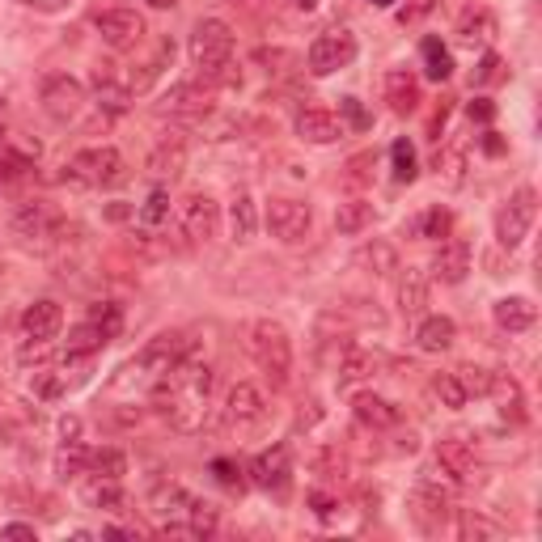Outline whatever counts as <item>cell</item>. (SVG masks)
Segmentation results:
<instances>
[{"label":"cell","instance_id":"obj_2","mask_svg":"<svg viewBox=\"0 0 542 542\" xmlns=\"http://www.w3.org/2000/svg\"><path fill=\"white\" fill-rule=\"evenodd\" d=\"M187 356H195V343L187 335H157V339H149L136 352V360H128V365L115 373L111 390L115 394H144V399H153L157 386L166 382V377L183 365Z\"/></svg>","mask_w":542,"mask_h":542},{"label":"cell","instance_id":"obj_51","mask_svg":"<svg viewBox=\"0 0 542 542\" xmlns=\"http://www.w3.org/2000/svg\"><path fill=\"white\" fill-rule=\"evenodd\" d=\"M466 115H471V119H479V123H492V115H496V106H492V102H487V98H475L471 106H466Z\"/></svg>","mask_w":542,"mask_h":542},{"label":"cell","instance_id":"obj_15","mask_svg":"<svg viewBox=\"0 0 542 542\" xmlns=\"http://www.w3.org/2000/svg\"><path fill=\"white\" fill-rule=\"evenodd\" d=\"M161 115H174V119H195V115H208V85H195V81H183L174 85L166 98L157 102Z\"/></svg>","mask_w":542,"mask_h":542},{"label":"cell","instance_id":"obj_18","mask_svg":"<svg viewBox=\"0 0 542 542\" xmlns=\"http://www.w3.org/2000/svg\"><path fill=\"white\" fill-rule=\"evenodd\" d=\"M352 415L365 428H373V432H382V428H394L403 420V411L394 407L390 399H382V394H356L352 399Z\"/></svg>","mask_w":542,"mask_h":542},{"label":"cell","instance_id":"obj_24","mask_svg":"<svg viewBox=\"0 0 542 542\" xmlns=\"http://www.w3.org/2000/svg\"><path fill=\"white\" fill-rule=\"evenodd\" d=\"M229 420L233 424H259L263 420V411H267V403H263V394L250 386V382H238L229 390Z\"/></svg>","mask_w":542,"mask_h":542},{"label":"cell","instance_id":"obj_32","mask_svg":"<svg viewBox=\"0 0 542 542\" xmlns=\"http://www.w3.org/2000/svg\"><path fill=\"white\" fill-rule=\"evenodd\" d=\"M229 229H233V238H238V242H250V238H255V229H259V212H255V200H250L246 191L229 204Z\"/></svg>","mask_w":542,"mask_h":542},{"label":"cell","instance_id":"obj_44","mask_svg":"<svg viewBox=\"0 0 542 542\" xmlns=\"http://www.w3.org/2000/svg\"><path fill=\"white\" fill-rule=\"evenodd\" d=\"M89 322L106 335V339H115L119 335V327H123V314H119V305L115 301H102V305H94V314H89Z\"/></svg>","mask_w":542,"mask_h":542},{"label":"cell","instance_id":"obj_54","mask_svg":"<svg viewBox=\"0 0 542 542\" xmlns=\"http://www.w3.org/2000/svg\"><path fill=\"white\" fill-rule=\"evenodd\" d=\"M483 149H487V153H500V149H504V144L496 140V132H487V140H483Z\"/></svg>","mask_w":542,"mask_h":542},{"label":"cell","instance_id":"obj_45","mask_svg":"<svg viewBox=\"0 0 542 542\" xmlns=\"http://www.w3.org/2000/svg\"><path fill=\"white\" fill-rule=\"evenodd\" d=\"M487 377H492V373L475 369V365H462V369H458V382H462L466 394H487Z\"/></svg>","mask_w":542,"mask_h":542},{"label":"cell","instance_id":"obj_52","mask_svg":"<svg viewBox=\"0 0 542 542\" xmlns=\"http://www.w3.org/2000/svg\"><path fill=\"white\" fill-rule=\"evenodd\" d=\"M26 9H39V13H60V9H68L72 0H22Z\"/></svg>","mask_w":542,"mask_h":542},{"label":"cell","instance_id":"obj_43","mask_svg":"<svg viewBox=\"0 0 542 542\" xmlns=\"http://www.w3.org/2000/svg\"><path fill=\"white\" fill-rule=\"evenodd\" d=\"M106 343V335L94 327V322H85V327H77L68 335V352H81V356H94L98 348Z\"/></svg>","mask_w":542,"mask_h":542},{"label":"cell","instance_id":"obj_14","mask_svg":"<svg viewBox=\"0 0 542 542\" xmlns=\"http://www.w3.org/2000/svg\"><path fill=\"white\" fill-rule=\"evenodd\" d=\"M60 229V216H56V208L51 204H43V200H30V204H22L13 212V233L17 238H51V233Z\"/></svg>","mask_w":542,"mask_h":542},{"label":"cell","instance_id":"obj_35","mask_svg":"<svg viewBox=\"0 0 542 542\" xmlns=\"http://www.w3.org/2000/svg\"><path fill=\"white\" fill-rule=\"evenodd\" d=\"M136 221H140V229H161V225H170V191H149V200L140 204V212H136Z\"/></svg>","mask_w":542,"mask_h":542},{"label":"cell","instance_id":"obj_4","mask_svg":"<svg viewBox=\"0 0 542 542\" xmlns=\"http://www.w3.org/2000/svg\"><path fill=\"white\" fill-rule=\"evenodd\" d=\"M250 356H255V365L267 373L271 386H288V373H293V339H288V331L280 327V322L271 318H259L255 327H250V339H246Z\"/></svg>","mask_w":542,"mask_h":542},{"label":"cell","instance_id":"obj_30","mask_svg":"<svg viewBox=\"0 0 542 542\" xmlns=\"http://www.w3.org/2000/svg\"><path fill=\"white\" fill-rule=\"evenodd\" d=\"M492 34H496V17L487 13V9H471V13H462V22H458V43L475 47V43H487Z\"/></svg>","mask_w":542,"mask_h":542},{"label":"cell","instance_id":"obj_17","mask_svg":"<svg viewBox=\"0 0 542 542\" xmlns=\"http://www.w3.org/2000/svg\"><path fill=\"white\" fill-rule=\"evenodd\" d=\"M487 394L496 399V407H500L504 420H513V424L526 420V394H521V386H517L513 373H492V377H487Z\"/></svg>","mask_w":542,"mask_h":542},{"label":"cell","instance_id":"obj_33","mask_svg":"<svg viewBox=\"0 0 542 542\" xmlns=\"http://www.w3.org/2000/svg\"><path fill=\"white\" fill-rule=\"evenodd\" d=\"M85 504L89 509H123L128 504V496H123V487H119V479H98L94 475V483H85Z\"/></svg>","mask_w":542,"mask_h":542},{"label":"cell","instance_id":"obj_36","mask_svg":"<svg viewBox=\"0 0 542 542\" xmlns=\"http://www.w3.org/2000/svg\"><path fill=\"white\" fill-rule=\"evenodd\" d=\"M369 373H373V356H369V352H360V348H343V352H339V365H335L339 386L360 382V377H369Z\"/></svg>","mask_w":542,"mask_h":542},{"label":"cell","instance_id":"obj_40","mask_svg":"<svg viewBox=\"0 0 542 542\" xmlns=\"http://www.w3.org/2000/svg\"><path fill=\"white\" fill-rule=\"evenodd\" d=\"M449 229H454V216H449V208H428L420 221L411 225L415 238H432V242H437V238H449Z\"/></svg>","mask_w":542,"mask_h":542},{"label":"cell","instance_id":"obj_22","mask_svg":"<svg viewBox=\"0 0 542 542\" xmlns=\"http://www.w3.org/2000/svg\"><path fill=\"white\" fill-rule=\"evenodd\" d=\"M386 102L394 115H411L420 106V81H415V72H407V68L386 72Z\"/></svg>","mask_w":542,"mask_h":542},{"label":"cell","instance_id":"obj_28","mask_svg":"<svg viewBox=\"0 0 542 542\" xmlns=\"http://www.w3.org/2000/svg\"><path fill=\"white\" fill-rule=\"evenodd\" d=\"M424 305H428V276H424V271H415V267H407L403 280H399V310L403 314H420Z\"/></svg>","mask_w":542,"mask_h":542},{"label":"cell","instance_id":"obj_11","mask_svg":"<svg viewBox=\"0 0 542 542\" xmlns=\"http://www.w3.org/2000/svg\"><path fill=\"white\" fill-rule=\"evenodd\" d=\"M407 509H411V517L420 521L424 530H441L449 521V492L441 483L420 479V483H415V492H411V500H407Z\"/></svg>","mask_w":542,"mask_h":542},{"label":"cell","instance_id":"obj_48","mask_svg":"<svg viewBox=\"0 0 542 542\" xmlns=\"http://www.w3.org/2000/svg\"><path fill=\"white\" fill-rule=\"evenodd\" d=\"M310 509H314V517L331 521V517H335V509H339V500H335L331 492H310Z\"/></svg>","mask_w":542,"mask_h":542},{"label":"cell","instance_id":"obj_26","mask_svg":"<svg viewBox=\"0 0 542 542\" xmlns=\"http://www.w3.org/2000/svg\"><path fill=\"white\" fill-rule=\"evenodd\" d=\"M183 166H187V144L183 140H161L157 149L149 153V174L153 178H178L183 174Z\"/></svg>","mask_w":542,"mask_h":542},{"label":"cell","instance_id":"obj_13","mask_svg":"<svg viewBox=\"0 0 542 542\" xmlns=\"http://www.w3.org/2000/svg\"><path fill=\"white\" fill-rule=\"evenodd\" d=\"M178 216H183V229L191 242H208V238H216V229H221V208H216L212 195H187Z\"/></svg>","mask_w":542,"mask_h":542},{"label":"cell","instance_id":"obj_6","mask_svg":"<svg viewBox=\"0 0 542 542\" xmlns=\"http://www.w3.org/2000/svg\"><path fill=\"white\" fill-rule=\"evenodd\" d=\"M534 216H538V195H534V187L513 191V195H509V204L496 212V242H500L504 250H517L521 242L530 238Z\"/></svg>","mask_w":542,"mask_h":542},{"label":"cell","instance_id":"obj_25","mask_svg":"<svg viewBox=\"0 0 542 542\" xmlns=\"http://www.w3.org/2000/svg\"><path fill=\"white\" fill-rule=\"evenodd\" d=\"M454 339H458V327H454V318H445V314L424 318L420 331H415L420 352H445V348H454Z\"/></svg>","mask_w":542,"mask_h":542},{"label":"cell","instance_id":"obj_37","mask_svg":"<svg viewBox=\"0 0 542 542\" xmlns=\"http://www.w3.org/2000/svg\"><path fill=\"white\" fill-rule=\"evenodd\" d=\"M89 471H94L98 479H123L128 475V454H123V449H94V454H89Z\"/></svg>","mask_w":542,"mask_h":542},{"label":"cell","instance_id":"obj_23","mask_svg":"<svg viewBox=\"0 0 542 542\" xmlns=\"http://www.w3.org/2000/svg\"><path fill=\"white\" fill-rule=\"evenodd\" d=\"M432 462H437L454 483H466V479H471V471H475V449L466 445V441L449 437V441L437 445V458H432Z\"/></svg>","mask_w":542,"mask_h":542},{"label":"cell","instance_id":"obj_57","mask_svg":"<svg viewBox=\"0 0 542 542\" xmlns=\"http://www.w3.org/2000/svg\"><path fill=\"white\" fill-rule=\"evenodd\" d=\"M373 5H377V9H390V5H394V0H373Z\"/></svg>","mask_w":542,"mask_h":542},{"label":"cell","instance_id":"obj_10","mask_svg":"<svg viewBox=\"0 0 542 542\" xmlns=\"http://www.w3.org/2000/svg\"><path fill=\"white\" fill-rule=\"evenodd\" d=\"M94 26L102 34V43L115 51H132L144 39V17L136 9H102L94 17Z\"/></svg>","mask_w":542,"mask_h":542},{"label":"cell","instance_id":"obj_7","mask_svg":"<svg viewBox=\"0 0 542 542\" xmlns=\"http://www.w3.org/2000/svg\"><path fill=\"white\" fill-rule=\"evenodd\" d=\"M356 34L352 30H327L318 34V39L310 43V56H305V64H310L314 77H331V72L348 68L356 60Z\"/></svg>","mask_w":542,"mask_h":542},{"label":"cell","instance_id":"obj_42","mask_svg":"<svg viewBox=\"0 0 542 542\" xmlns=\"http://www.w3.org/2000/svg\"><path fill=\"white\" fill-rule=\"evenodd\" d=\"M458 534H462V538H500V534H504V526H496V521H487L483 513H471V509H466V513L458 517Z\"/></svg>","mask_w":542,"mask_h":542},{"label":"cell","instance_id":"obj_8","mask_svg":"<svg viewBox=\"0 0 542 542\" xmlns=\"http://www.w3.org/2000/svg\"><path fill=\"white\" fill-rule=\"evenodd\" d=\"M267 229H271V238H280V242H301L305 233H310V225H314V212H310V204L305 200H293V195H276V200L267 204Z\"/></svg>","mask_w":542,"mask_h":542},{"label":"cell","instance_id":"obj_5","mask_svg":"<svg viewBox=\"0 0 542 542\" xmlns=\"http://www.w3.org/2000/svg\"><path fill=\"white\" fill-rule=\"evenodd\" d=\"M64 170H68L64 178L77 187H115L123 178V157L111 144H102V149H81Z\"/></svg>","mask_w":542,"mask_h":542},{"label":"cell","instance_id":"obj_27","mask_svg":"<svg viewBox=\"0 0 542 542\" xmlns=\"http://www.w3.org/2000/svg\"><path fill=\"white\" fill-rule=\"evenodd\" d=\"M94 94H98V106L106 115H128L132 111V85H119L115 77H106L102 68L94 77Z\"/></svg>","mask_w":542,"mask_h":542},{"label":"cell","instance_id":"obj_31","mask_svg":"<svg viewBox=\"0 0 542 542\" xmlns=\"http://www.w3.org/2000/svg\"><path fill=\"white\" fill-rule=\"evenodd\" d=\"M89 454H94V449H89L85 441L64 437L60 454H56V475H60V479H77V475L85 471V466H89Z\"/></svg>","mask_w":542,"mask_h":542},{"label":"cell","instance_id":"obj_19","mask_svg":"<svg viewBox=\"0 0 542 542\" xmlns=\"http://www.w3.org/2000/svg\"><path fill=\"white\" fill-rule=\"evenodd\" d=\"M466 271H471V246L466 242H441L437 259H432V276H437L441 284H462Z\"/></svg>","mask_w":542,"mask_h":542},{"label":"cell","instance_id":"obj_9","mask_svg":"<svg viewBox=\"0 0 542 542\" xmlns=\"http://www.w3.org/2000/svg\"><path fill=\"white\" fill-rule=\"evenodd\" d=\"M43 111L47 119H56V123H68V119H77L81 115V106H85V85L77 77H68V72H56V77H47L43 81Z\"/></svg>","mask_w":542,"mask_h":542},{"label":"cell","instance_id":"obj_20","mask_svg":"<svg viewBox=\"0 0 542 542\" xmlns=\"http://www.w3.org/2000/svg\"><path fill=\"white\" fill-rule=\"evenodd\" d=\"M60 327H64L60 301H34V305H26V314H22V331H26V339H56Z\"/></svg>","mask_w":542,"mask_h":542},{"label":"cell","instance_id":"obj_55","mask_svg":"<svg viewBox=\"0 0 542 542\" xmlns=\"http://www.w3.org/2000/svg\"><path fill=\"white\" fill-rule=\"evenodd\" d=\"M293 5L305 9V13H314V9H318V0H293Z\"/></svg>","mask_w":542,"mask_h":542},{"label":"cell","instance_id":"obj_49","mask_svg":"<svg viewBox=\"0 0 542 542\" xmlns=\"http://www.w3.org/2000/svg\"><path fill=\"white\" fill-rule=\"evenodd\" d=\"M339 106H343V115H348V123H352L356 132H365V128H369V115H365V106H360L356 98H343Z\"/></svg>","mask_w":542,"mask_h":542},{"label":"cell","instance_id":"obj_1","mask_svg":"<svg viewBox=\"0 0 542 542\" xmlns=\"http://www.w3.org/2000/svg\"><path fill=\"white\" fill-rule=\"evenodd\" d=\"M212 369L204 360L187 356L166 382L157 386L153 403L166 411V420L178 428V432H200L204 428V415H208V394H212Z\"/></svg>","mask_w":542,"mask_h":542},{"label":"cell","instance_id":"obj_38","mask_svg":"<svg viewBox=\"0 0 542 542\" xmlns=\"http://www.w3.org/2000/svg\"><path fill=\"white\" fill-rule=\"evenodd\" d=\"M432 394H437L441 407H449V411H462L466 403H471V394L462 390L458 373H437V377H432Z\"/></svg>","mask_w":542,"mask_h":542},{"label":"cell","instance_id":"obj_39","mask_svg":"<svg viewBox=\"0 0 542 542\" xmlns=\"http://www.w3.org/2000/svg\"><path fill=\"white\" fill-rule=\"evenodd\" d=\"M356 259L365 263V267H373L377 276H390V271H399V250H394L390 242H369Z\"/></svg>","mask_w":542,"mask_h":542},{"label":"cell","instance_id":"obj_46","mask_svg":"<svg viewBox=\"0 0 542 542\" xmlns=\"http://www.w3.org/2000/svg\"><path fill=\"white\" fill-rule=\"evenodd\" d=\"M212 475L221 479L229 492H242V471H238V462H229V458H216L212 462Z\"/></svg>","mask_w":542,"mask_h":542},{"label":"cell","instance_id":"obj_16","mask_svg":"<svg viewBox=\"0 0 542 542\" xmlns=\"http://www.w3.org/2000/svg\"><path fill=\"white\" fill-rule=\"evenodd\" d=\"M492 318H496L500 331L521 335V331H530L534 322H538V305H534L530 297H500V301L492 305Z\"/></svg>","mask_w":542,"mask_h":542},{"label":"cell","instance_id":"obj_12","mask_svg":"<svg viewBox=\"0 0 542 542\" xmlns=\"http://www.w3.org/2000/svg\"><path fill=\"white\" fill-rule=\"evenodd\" d=\"M250 479L263 492H284L288 479H293V458H288V445H271L250 462Z\"/></svg>","mask_w":542,"mask_h":542},{"label":"cell","instance_id":"obj_41","mask_svg":"<svg viewBox=\"0 0 542 542\" xmlns=\"http://www.w3.org/2000/svg\"><path fill=\"white\" fill-rule=\"evenodd\" d=\"M390 161H394V178H399V183H415V174H420V157H415L411 140H394L390 144Z\"/></svg>","mask_w":542,"mask_h":542},{"label":"cell","instance_id":"obj_29","mask_svg":"<svg viewBox=\"0 0 542 542\" xmlns=\"http://www.w3.org/2000/svg\"><path fill=\"white\" fill-rule=\"evenodd\" d=\"M420 60H424V77L428 81H449V72H454V56H449V47L441 39H424L420 43Z\"/></svg>","mask_w":542,"mask_h":542},{"label":"cell","instance_id":"obj_47","mask_svg":"<svg viewBox=\"0 0 542 542\" xmlns=\"http://www.w3.org/2000/svg\"><path fill=\"white\" fill-rule=\"evenodd\" d=\"M432 9H437V0H407V5L399 9V22H403V26H415V22H424Z\"/></svg>","mask_w":542,"mask_h":542},{"label":"cell","instance_id":"obj_56","mask_svg":"<svg viewBox=\"0 0 542 542\" xmlns=\"http://www.w3.org/2000/svg\"><path fill=\"white\" fill-rule=\"evenodd\" d=\"M153 9H174V0H149Z\"/></svg>","mask_w":542,"mask_h":542},{"label":"cell","instance_id":"obj_50","mask_svg":"<svg viewBox=\"0 0 542 542\" xmlns=\"http://www.w3.org/2000/svg\"><path fill=\"white\" fill-rule=\"evenodd\" d=\"M496 77H500V56H496V51H487L483 64H479V72H475V81L487 85V81H496Z\"/></svg>","mask_w":542,"mask_h":542},{"label":"cell","instance_id":"obj_34","mask_svg":"<svg viewBox=\"0 0 542 542\" xmlns=\"http://www.w3.org/2000/svg\"><path fill=\"white\" fill-rule=\"evenodd\" d=\"M373 204L369 200H352V204H339V212H335V225H339V233H348V238H356V233H365L369 225H373Z\"/></svg>","mask_w":542,"mask_h":542},{"label":"cell","instance_id":"obj_53","mask_svg":"<svg viewBox=\"0 0 542 542\" xmlns=\"http://www.w3.org/2000/svg\"><path fill=\"white\" fill-rule=\"evenodd\" d=\"M0 534H5V538H34V526H26V521H9Z\"/></svg>","mask_w":542,"mask_h":542},{"label":"cell","instance_id":"obj_3","mask_svg":"<svg viewBox=\"0 0 542 542\" xmlns=\"http://www.w3.org/2000/svg\"><path fill=\"white\" fill-rule=\"evenodd\" d=\"M191 64L200 72V81L212 85H238V72H233V30L221 17H204L200 26L191 30Z\"/></svg>","mask_w":542,"mask_h":542},{"label":"cell","instance_id":"obj_21","mask_svg":"<svg viewBox=\"0 0 542 542\" xmlns=\"http://www.w3.org/2000/svg\"><path fill=\"white\" fill-rule=\"evenodd\" d=\"M297 136L305 144H335L343 136V119L331 111H301L297 115Z\"/></svg>","mask_w":542,"mask_h":542}]
</instances>
